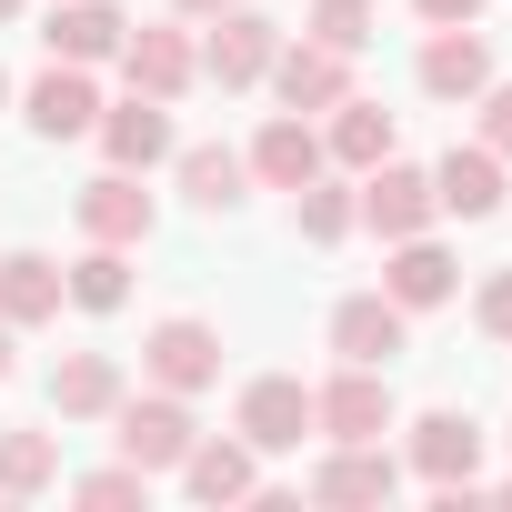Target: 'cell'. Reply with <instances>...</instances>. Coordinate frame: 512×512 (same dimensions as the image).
Returning <instances> with one entry per match:
<instances>
[{
  "label": "cell",
  "mask_w": 512,
  "mask_h": 512,
  "mask_svg": "<svg viewBox=\"0 0 512 512\" xmlns=\"http://www.w3.org/2000/svg\"><path fill=\"white\" fill-rule=\"evenodd\" d=\"M71 312V292H61V262L51 251H0V322L11 332H41V322H61Z\"/></svg>",
  "instance_id": "24"
},
{
  "label": "cell",
  "mask_w": 512,
  "mask_h": 512,
  "mask_svg": "<svg viewBox=\"0 0 512 512\" xmlns=\"http://www.w3.org/2000/svg\"><path fill=\"white\" fill-rule=\"evenodd\" d=\"M272 51H282V21H262L251 0H231L221 21H201V81L211 91H262Z\"/></svg>",
  "instance_id": "3"
},
{
  "label": "cell",
  "mask_w": 512,
  "mask_h": 512,
  "mask_svg": "<svg viewBox=\"0 0 512 512\" xmlns=\"http://www.w3.org/2000/svg\"><path fill=\"white\" fill-rule=\"evenodd\" d=\"M141 382L201 402V392L221 382V322H201V312H161V322L141 332Z\"/></svg>",
  "instance_id": "4"
},
{
  "label": "cell",
  "mask_w": 512,
  "mask_h": 512,
  "mask_svg": "<svg viewBox=\"0 0 512 512\" xmlns=\"http://www.w3.org/2000/svg\"><path fill=\"white\" fill-rule=\"evenodd\" d=\"M11 372H21V332H11V322H0V382H11Z\"/></svg>",
  "instance_id": "34"
},
{
  "label": "cell",
  "mask_w": 512,
  "mask_h": 512,
  "mask_svg": "<svg viewBox=\"0 0 512 512\" xmlns=\"http://www.w3.org/2000/svg\"><path fill=\"white\" fill-rule=\"evenodd\" d=\"M412 81H422V101H482L492 91V41L472 31V21H452V31H432L422 41V61H412Z\"/></svg>",
  "instance_id": "13"
},
{
  "label": "cell",
  "mask_w": 512,
  "mask_h": 512,
  "mask_svg": "<svg viewBox=\"0 0 512 512\" xmlns=\"http://www.w3.org/2000/svg\"><path fill=\"white\" fill-rule=\"evenodd\" d=\"M292 231H302L312 251H342V241L362 231V191H352V171H312V181L292 191Z\"/></svg>",
  "instance_id": "25"
},
{
  "label": "cell",
  "mask_w": 512,
  "mask_h": 512,
  "mask_svg": "<svg viewBox=\"0 0 512 512\" xmlns=\"http://www.w3.org/2000/svg\"><path fill=\"white\" fill-rule=\"evenodd\" d=\"M352 191H362V231H382V241H412V231H432V221H442L432 171H412V161H372Z\"/></svg>",
  "instance_id": "12"
},
{
  "label": "cell",
  "mask_w": 512,
  "mask_h": 512,
  "mask_svg": "<svg viewBox=\"0 0 512 512\" xmlns=\"http://www.w3.org/2000/svg\"><path fill=\"white\" fill-rule=\"evenodd\" d=\"M392 492H402V452H392V442H322L312 502H332V512H382Z\"/></svg>",
  "instance_id": "8"
},
{
  "label": "cell",
  "mask_w": 512,
  "mask_h": 512,
  "mask_svg": "<svg viewBox=\"0 0 512 512\" xmlns=\"http://www.w3.org/2000/svg\"><path fill=\"white\" fill-rule=\"evenodd\" d=\"M392 432H402V472H412L422 492H442V502L482 492V422H472L462 402H442V412H422V422H392Z\"/></svg>",
  "instance_id": "1"
},
{
  "label": "cell",
  "mask_w": 512,
  "mask_h": 512,
  "mask_svg": "<svg viewBox=\"0 0 512 512\" xmlns=\"http://www.w3.org/2000/svg\"><path fill=\"white\" fill-rule=\"evenodd\" d=\"M0 111H11V71H0Z\"/></svg>",
  "instance_id": "36"
},
{
  "label": "cell",
  "mask_w": 512,
  "mask_h": 512,
  "mask_svg": "<svg viewBox=\"0 0 512 512\" xmlns=\"http://www.w3.org/2000/svg\"><path fill=\"white\" fill-rule=\"evenodd\" d=\"M21 11H31V0H0V21H21Z\"/></svg>",
  "instance_id": "35"
},
{
  "label": "cell",
  "mask_w": 512,
  "mask_h": 512,
  "mask_svg": "<svg viewBox=\"0 0 512 512\" xmlns=\"http://www.w3.org/2000/svg\"><path fill=\"white\" fill-rule=\"evenodd\" d=\"M121 81L131 91H151V101H181L191 81H201V41H191V21H131V41H121Z\"/></svg>",
  "instance_id": "10"
},
{
  "label": "cell",
  "mask_w": 512,
  "mask_h": 512,
  "mask_svg": "<svg viewBox=\"0 0 512 512\" xmlns=\"http://www.w3.org/2000/svg\"><path fill=\"white\" fill-rule=\"evenodd\" d=\"M71 502H91V512H131V502H151V472H141V462H101V472L71 482Z\"/></svg>",
  "instance_id": "29"
},
{
  "label": "cell",
  "mask_w": 512,
  "mask_h": 512,
  "mask_svg": "<svg viewBox=\"0 0 512 512\" xmlns=\"http://www.w3.org/2000/svg\"><path fill=\"white\" fill-rule=\"evenodd\" d=\"M171 482H181L191 502H251V492H262V452H251L241 432H201Z\"/></svg>",
  "instance_id": "21"
},
{
  "label": "cell",
  "mask_w": 512,
  "mask_h": 512,
  "mask_svg": "<svg viewBox=\"0 0 512 512\" xmlns=\"http://www.w3.org/2000/svg\"><path fill=\"white\" fill-rule=\"evenodd\" d=\"M392 141H402V121L382 111V101H362V91H342L332 111H322V151H332V171H372V161H392Z\"/></svg>",
  "instance_id": "23"
},
{
  "label": "cell",
  "mask_w": 512,
  "mask_h": 512,
  "mask_svg": "<svg viewBox=\"0 0 512 512\" xmlns=\"http://www.w3.org/2000/svg\"><path fill=\"white\" fill-rule=\"evenodd\" d=\"M91 141H101V161H111V171H141V181H151V171L181 151V131H171V101H151V91H121V101H101Z\"/></svg>",
  "instance_id": "7"
},
{
  "label": "cell",
  "mask_w": 512,
  "mask_h": 512,
  "mask_svg": "<svg viewBox=\"0 0 512 512\" xmlns=\"http://www.w3.org/2000/svg\"><path fill=\"white\" fill-rule=\"evenodd\" d=\"M21 121H31V141H91V121H101V71L51 61V71L21 91Z\"/></svg>",
  "instance_id": "11"
},
{
  "label": "cell",
  "mask_w": 512,
  "mask_h": 512,
  "mask_svg": "<svg viewBox=\"0 0 512 512\" xmlns=\"http://www.w3.org/2000/svg\"><path fill=\"white\" fill-rule=\"evenodd\" d=\"M262 91H272L282 111L322 121V111L352 91V51H332V41H312V31H302V41H282V51H272V81H262Z\"/></svg>",
  "instance_id": "9"
},
{
  "label": "cell",
  "mask_w": 512,
  "mask_h": 512,
  "mask_svg": "<svg viewBox=\"0 0 512 512\" xmlns=\"http://www.w3.org/2000/svg\"><path fill=\"white\" fill-rule=\"evenodd\" d=\"M472 332H482V342H502V352H512V262H492V272H482V282H472Z\"/></svg>",
  "instance_id": "30"
},
{
  "label": "cell",
  "mask_w": 512,
  "mask_h": 512,
  "mask_svg": "<svg viewBox=\"0 0 512 512\" xmlns=\"http://www.w3.org/2000/svg\"><path fill=\"white\" fill-rule=\"evenodd\" d=\"M231 0H171V21H221Z\"/></svg>",
  "instance_id": "33"
},
{
  "label": "cell",
  "mask_w": 512,
  "mask_h": 512,
  "mask_svg": "<svg viewBox=\"0 0 512 512\" xmlns=\"http://www.w3.org/2000/svg\"><path fill=\"white\" fill-rule=\"evenodd\" d=\"M312 41H332V51H362L372 31H382V0H312V21H302Z\"/></svg>",
  "instance_id": "28"
},
{
  "label": "cell",
  "mask_w": 512,
  "mask_h": 512,
  "mask_svg": "<svg viewBox=\"0 0 512 512\" xmlns=\"http://www.w3.org/2000/svg\"><path fill=\"white\" fill-rule=\"evenodd\" d=\"M121 392H131L121 352H61L51 362V422H111Z\"/></svg>",
  "instance_id": "22"
},
{
  "label": "cell",
  "mask_w": 512,
  "mask_h": 512,
  "mask_svg": "<svg viewBox=\"0 0 512 512\" xmlns=\"http://www.w3.org/2000/svg\"><path fill=\"white\" fill-rule=\"evenodd\" d=\"M61 492V442L51 432H0V502H41Z\"/></svg>",
  "instance_id": "27"
},
{
  "label": "cell",
  "mask_w": 512,
  "mask_h": 512,
  "mask_svg": "<svg viewBox=\"0 0 512 512\" xmlns=\"http://www.w3.org/2000/svg\"><path fill=\"white\" fill-rule=\"evenodd\" d=\"M121 41H131L121 0H51V31H41V51H51V61L111 71V61H121Z\"/></svg>",
  "instance_id": "20"
},
{
  "label": "cell",
  "mask_w": 512,
  "mask_h": 512,
  "mask_svg": "<svg viewBox=\"0 0 512 512\" xmlns=\"http://www.w3.org/2000/svg\"><path fill=\"white\" fill-rule=\"evenodd\" d=\"M251 181L262 191H302L312 171H332V151H322V121H302V111H272L262 131H251Z\"/></svg>",
  "instance_id": "16"
},
{
  "label": "cell",
  "mask_w": 512,
  "mask_h": 512,
  "mask_svg": "<svg viewBox=\"0 0 512 512\" xmlns=\"http://www.w3.org/2000/svg\"><path fill=\"white\" fill-rule=\"evenodd\" d=\"M502 502H512V472H502Z\"/></svg>",
  "instance_id": "37"
},
{
  "label": "cell",
  "mask_w": 512,
  "mask_h": 512,
  "mask_svg": "<svg viewBox=\"0 0 512 512\" xmlns=\"http://www.w3.org/2000/svg\"><path fill=\"white\" fill-rule=\"evenodd\" d=\"M382 292L402 302V312H442L452 292H462V262L432 241V231H412V241H382Z\"/></svg>",
  "instance_id": "19"
},
{
  "label": "cell",
  "mask_w": 512,
  "mask_h": 512,
  "mask_svg": "<svg viewBox=\"0 0 512 512\" xmlns=\"http://www.w3.org/2000/svg\"><path fill=\"white\" fill-rule=\"evenodd\" d=\"M432 201H442V221H492V211L512 201V181H502V151H482V141H452V151L432 161Z\"/></svg>",
  "instance_id": "18"
},
{
  "label": "cell",
  "mask_w": 512,
  "mask_h": 512,
  "mask_svg": "<svg viewBox=\"0 0 512 512\" xmlns=\"http://www.w3.org/2000/svg\"><path fill=\"white\" fill-rule=\"evenodd\" d=\"M111 442H121V462H141V472L161 482V472H181V452L201 442V412H191V392H161V382H141V392H121V412H111Z\"/></svg>",
  "instance_id": "2"
},
{
  "label": "cell",
  "mask_w": 512,
  "mask_h": 512,
  "mask_svg": "<svg viewBox=\"0 0 512 512\" xmlns=\"http://www.w3.org/2000/svg\"><path fill=\"white\" fill-rule=\"evenodd\" d=\"M231 432L262 452V462H272V452H302V442H312V382H302V372H251L241 402H231Z\"/></svg>",
  "instance_id": "6"
},
{
  "label": "cell",
  "mask_w": 512,
  "mask_h": 512,
  "mask_svg": "<svg viewBox=\"0 0 512 512\" xmlns=\"http://www.w3.org/2000/svg\"><path fill=\"white\" fill-rule=\"evenodd\" d=\"M61 292H71V312H91V322L131 312V251H121V241H81V262H61Z\"/></svg>",
  "instance_id": "26"
},
{
  "label": "cell",
  "mask_w": 512,
  "mask_h": 512,
  "mask_svg": "<svg viewBox=\"0 0 512 512\" xmlns=\"http://www.w3.org/2000/svg\"><path fill=\"white\" fill-rule=\"evenodd\" d=\"M171 181H181V201H191L201 221H231V211L251 201V161H241L231 141H181V151H171Z\"/></svg>",
  "instance_id": "17"
},
{
  "label": "cell",
  "mask_w": 512,
  "mask_h": 512,
  "mask_svg": "<svg viewBox=\"0 0 512 512\" xmlns=\"http://www.w3.org/2000/svg\"><path fill=\"white\" fill-rule=\"evenodd\" d=\"M472 141L512 161V81H492V91H482V131H472Z\"/></svg>",
  "instance_id": "31"
},
{
  "label": "cell",
  "mask_w": 512,
  "mask_h": 512,
  "mask_svg": "<svg viewBox=\"0 0 512 512\" xmlns=\"http://www.w3.org/2000/svg\"><path fill=\"white\" fill-rule=\"evenodd\" d=\"M71 221H81V241H121V251H141L151 221H161V201L141 191V171H101V181H81Z\"/></svg>",
  "instance_id": "14"
},
{
  "label": "cell",
  "mask_w": 512,
  "mask_h": 512,
  "mask_svg": "<svg viewBox=\"0 0 512 512\" xmlns=\"http://www.w3.org/2000/svg\"><path fill=\"white\" fill-rule=\"evenodd\" d=\"M422 31H452V21H482V0H412Z\"/></svg>",
  "instance_id": "32"
},
{
  "label": "cell",
  "mask_w": 512,
  "mask_h": 512,
  "mask_svg": "<svg viewBox=\"0 0 512 512\" xmlns=\"http://www.w3.org/2000/svg\"><path fill=\"white\" fill-rule=\"evenodd\" d=\"M402 412H392V372L372 362H342L332 382H312V442H382Z\"/></svg>",
  "instance_id": "5"
},
{
  "label": "cell",
  "mask_w": 512,
  "mask_h": 512,
  "mask_svg": "<svg viewBox=\"0 0 512 512\" xmlns=\"http://www.w3.org/2000/svg\"><path fill=\"white\" fill-rule=\"evenodd\" d=\"M402 342H412V312H402L392 292H342V302H332V362H372V372H392Z\"/></svg>",
  "instance_id": "15"
}]
</instances>
